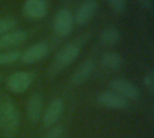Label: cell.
Segmentation results:
<instances>
[{"label":"cell","instance_id":"cell-19","mask_svg":"<svg viewBox=\"0 0 154 138\" xmlns=\"http://www.w3.org/2000/svg\"><path fill=\"white\" fill-rule=\"evenodd\" d=\"M143 84L149 90V92L152 95L154 92V73L153 71H149L144 78H143Z\"/></svg>","mask_w":154,"mask_h":138},{"label":"cell","instance_id":"cell-12","mask_svg":"<svg viewBox=\"0 0 154 138\" xmlns=\"http://www.w3.org/2000/svg\"><path fill=\"white\" fill-rule=\"evenodd\" d=\"M28 38V33L23 30H14L0 36V49H11L23 43Z\"/></svg>","mask_w":154,"mask_h":138},{"label":"cell","instance_id":"cell-2","mask_svg":"<svg viewBox=\"0 0 154 138\" xmlns=\"http://www.w3.org/2000/svg\"><path fill=\"white\" fill-rule=\"evenodd\" d=\"M80 43L79 42H72L63 46L55 55L50 72L52 76L56 75L63 69L72 64L80 53Z\"/></svg>","mask_w":154,"mask_h":138},{"label":"cell","instance_id":"cell-3","mask_svg":"<svg viewBox=\"0 0 154 138\" xmlns=\"http://www.w3.org/2000/svg\"><path fill=\"white\" fill-rule=\"evenodd\" d=\"M74 24V17L71 11L68 8H61L54 16L52 29L57 36L65 38L72 33Z\"/></svg>","mask_w":154,"mask_h":138},{"label":"cell","instance_id":"cell-18","mask_svg":"<svg viewBox=\"0 0 154 138\" xmlns=\"http://www.w3.org/2000/svg\"><path fill=\"white\" fill-rule=\"evenodd\" d=\"M110 8L116 14H121L126 7V0H107Z\"/></svg>","mask_w":154,"mask_h":138},{"label":"cell","instance_id":"cell-16","mask_svg":"<svg viewBox=\"0 0 154 138\" xmlns=\"http://www.w3.org/2000/svg\"><path fill=\"white\" fill-rule=\"evenodd\" d=\"M21 57V52L18 51H9L5 52H0V66L9 65L16 61H18Z\"/></svg>","mask_w":154,"mask_h":138},{"label":"cell","instance_id":"cell-7","mask_svg":"<svg viewBox=\"0 0 154 138\" xmlns=\"http://www.w3.org/2000/svg\"><path fill=\"white\" fill-rule=\"evenodd\" d=\"M49 53V44L45 42H40L29 47L23 53H21L20 59L23 64L32 65L44 59Z\"/></svg>","mask_w":154,"mask_h":138},{"label":"cell","instance_id":"cell-21","mask_svg":"<svg viewBox=\"0 0 154 138\" xmlns=\"http://www.w3.org/2000/svg\"><path fill=\"white\" fill-rule=\"evenodd\" d=\"M141 7L150 13H153L154 0H137Z\"/></svg>","mask_w":154,"mask_h":138},{"label":"cell","instance_id":"cell-15","mask_svg":"<svg viewBox=\"0 0 154 138\" xmlns=\"http://www.w3.org/2000/svg\"><path fill=\"white\" fill-rule=\"evenodd\" d=\"M123 58L120 54L113 52H105L101 57V64L109 71H118L123 66Z\"/></svg>","mask_w":154,"mask_h":138},{"label":"cell","instance_id":"cell-11","mask_svg":"<svg viewBox=\"0 0 154 138\" xmlns=\"http://www.w3.org/2000/svg\"><path fill=\"white\" fill-rule=\"evenodd\" d=\"M42 108H43V99L42 95H40L39 93L32 94L29 98L26 106L27 118L31 123L35 124L40 120L42 113Z\"/></svg>","mask_w":154,"mask_h":138},{"label":"cell","instance_id":"cell-4","mask_svg":"<svg viewBox=\"0 0 154 138\" xmlns=\"http://www.w3.org/2000/svg\"><path fill=\"white\" fill-rule=\"evenodd\" d=\"M34 79L33 73L19 71L12 73L6 80L5 85L9 91L14 94H22L29 89Z\"/></svg>","mask_w":154,"mask_h":138},{"label":"cell","instance_id":"cell-17","mask_svg":"<svg viewBox=\"0 0 154 138\" xmlns=\"http://www.w3.org/2000/svg\"><path fill=\"white\" fill-rule=\"evenodd\" d=\"M17 23L15 19L12 17H2L0 18V36L14 31V29L16 27Z\"/></svg>","mask_w":154,"mask_h":138},{"label":"cell","instance_id":"cell-8","mask_svg":"<svg viewBox=\"0 0 154 138\" xmlns=\"http://www.w3.org/2000/svg\"><path fill=\"white\" fill-rule=\"evenodd\" d=\"M98 3L97 0H85L77 9L74 17V23L78 25L88 24L97 12Z\"/></svg>","mask_w":154,"mask_h":138},{"label":"cell","instance_id":"cell-9","mask_svg":"<svg viewBox=\"0 0 154 138\" xmlns=\"http://www.w3.org/2000/svg\"><path fill=\"white\" fill-rule=\"evenodd\" d=\"M64 110V102L61 99H53L42 116V125L45 128L52 127L60 118Z\"/></svg>","mask_w":154,"mask_h":138},{"label":"cell","instance_id":"cell-14","mask_svg":"<svg viewBox=\"0 0 154 138\" xmlns=\"http://www.w3.org/2000/svg\"><path fill=\"white\" fill-rule=\"evenodd\" d=\"M99 40L102 44L113 46L117 44L121 40V33L115 26H108L102 30L99 35Z\"/></svg>","mask_w":154,"mask_h":138},{"label":"cell","instance_id":"cell-20","mask_svg":"<svg viewBox=\"0 0 154 138\" xmlns=\"http://www.w3.org/2000/svg\"><path fill=\"white\" fill-rule=\"evenodd\" d=\"M64 129L61 126H53L46 134L44 138H61Z\"/></svg>","mask_w":154,"mask_h":138},{"label":"cell","instance_id":"cell-6","mask_svg":"<svg viewBox=\"0 0 154 138\" xmlns=\"http://www.w3.org/2000/svg\"><path fill=\"white\" fill-rule=\"evenodd\" d=\"M110 87L114 92L127 100H137L140 97L138 88L130 80L124 78H116L110 82Z\"/></svg>","mask_w":154,"mask_h":138},{"label":"cell","instance_id":"cell-1","mask_svg":"<svg viewBox=\"0 0 154 138\" xmlns=\"http://www.w3.org/2000/svg\"><path fill=\"white\" fill-rule=\"evenodd\" d=\"M20 114L14 103L8 99L0 102V127L5 138H14L20 125Z\"/></svg>","mask_w":154,"mask_h":138},{"label":"cell","instance_id":"cell-10","mask_svg":"<svg viewBox=\"0 0 154 138\" xmlns=\"http://www.w3.org/2000/svg\"><path fill=\"white\" fill-rule=\"evenodd\" d=\"M97 101L105 108L116 110L125 109L129 106L127 99L114 91H105L100 93L97 98Z\"/></svg>","mask_w":154,"mask_h":138},{"label":"cell","instance_id":"cell-5","mask_svg":"<svg viewBox=\"0 0 154 138\" xmlns=\"http://www.w3.org/2000/svg\"><path fill=\"white\" fill-rule=\"evenodd\" d=\"M49 11L47 0H25L23 7V14L30 20H40L45 17Z\"/></svg>","mask_w":154,"mask_h":138},{"label":"cell","instance_id":"cell-13","mask_svg":"<svg viewBox=\"0 0 154 138\" xmlns=\"http://www.w3.org/2000/svg\"><path fill=\"white\" fill-rule=\"evenodd\" d=\"M95 70V62L92 60H87L81 63L76 71L71 76V83L75 86H79L85 83L92 75Z\"/></svg>","mask_w":154,"mask_h":138}]
</instances>
